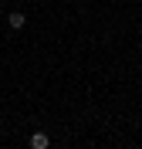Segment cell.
<instances>
[{"mask_svg": "<svg viewBox=\"0 0 142 149\" xmlns=\"http://www.w3.org/2000/svg\"><path fill=\"white\" fill-rule=\"evenodd\" d=\"M27 146L30 149H47V146H51V136H47V132H30V139H27Z\"/></svg>", "mask_w": 142, "mask_h": 149, "instance_id": "1", "label": "cell"}, {"mask_svg": "<svg viewBox=\"0 0 142 149\" xmlns=\"http://www.w3.org/2000/svg\"><path fill=\"white\" fill-rule=\"evenodd\" d=\"M7 24L14 31H24V27H27V14H24V10H10V14H7Z\"/></svg>", "mask_w": 142, "mask_h": 149, "instance_id": "2", "label": "cell"}]
</instances>
